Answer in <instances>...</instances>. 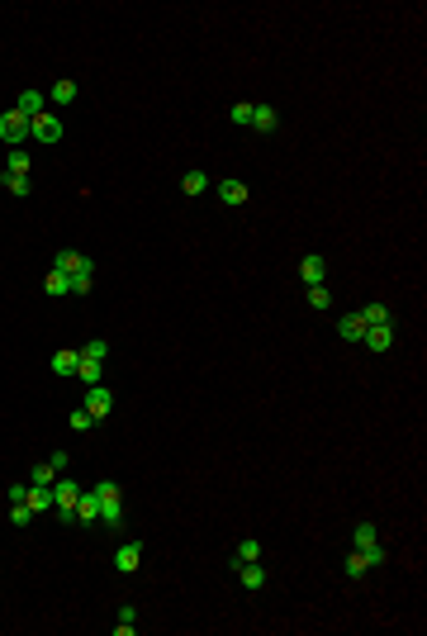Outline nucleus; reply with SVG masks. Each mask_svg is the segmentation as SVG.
<instances>
[{
    "label": "nucleus",
    "mask_w": 427,
    "mask_h": 636,
    "mask_svg": "<svg viewBox=\"0 0 427 636\" xmlns=\"http://www.w3.org/2000/svg\"><path fill=\"white\" fill-rule=\"evenodd\" d=\"M181 191H186L190 200H195V195H205L209 191V176L205 171H186V176H181Z\"/></svg>",
    "instance_id": "19"
},
{
    "label": "nucleus",
    "mask_w": 427,
    "mask_h": 636,
    "mask_svg": "<svg viewBox=\"0 0 427 636\" xmlns=\"http://www.w3.org/2000/svg\"><path fill=\"white\" fill-rule=\"evenodd\" d=\"M228 119H233L237 128H252V105H247V100H237V105H233V114H228Z\"/></svg>",
    "instance_id": "28"
},
{
    "label": "nucleus",
    "mask_w": 427,
    "mask_h": 636,
    "mask_svg": "<svg viewBox=\"0 0 427 636\" xmlns=\"http://www.w3.org/2000/svg\"><path fill=\"white\" fill-rule=\"evenodd\" d=\"M337 333H342V342H361V337H365V318H361V309H356V314H342V318H337Z\"/></svg>",
    "instance_id": "11"
},
{
    "label": "nucleus",
    "mask_w": 427,
    "mask_h": 636,
    "mask_svg": "<svg viewBox=\"0 0 427 636\" xmlns=\"http://www.w3.org/2000/svg\"><path fill=\"white\" fill-rule=\"evenodd\" d=\"M361 556H365V565H385V560H389V551H385L380 541H370V546H361Z\"/></svg>",
    "instance_id": "29"
},
{
    "label": "nucleus",
    "mask_w": 427,
    "mask_h": 636,
    "mask_svg": "<svg viewBox=\"0 0 427 636\" xmlns=\"http://www.w3.org/2000/svg\"><path fill=\"white\" fill-rule=\"evenodd\" d=\"M365 570H370V565H365V556H361V551H351V556H347V579H361Z\"/></svg>",
    "instance_id": "31"
},
{
    "label": "nucleus",
    "mask_w": 427,
    "mask_h": 636,
    "mask_svg": "<svg viewBox=\"0 0 427 636\" xmlns=\"http://www.w3.org/2000/svg\"><path fill=\"white\" fill-rule=\"evenodd\" d=\"M351 541H356V551H361V546H370V541H380V527H375V523H356V532H351Z\"/></svg>",
    "instance_id": "24"
},
{
    "label": "nucleus",
    "mask_w": 427,
    "mask_h": 636,
    "mask_svg": "<svg viewBox=\"0 0 427 636\" xmlns=\"http://www.w3.org/2000/svg\"><path fill=\"white\" fill-rule=\"evenodd\" d=\"M0 181H5V191H10V195H19V200H24V195L33 191V186H29V176H10V171H5Z\"/></svg>",
    "instance_id": "27"
},
{
    "label": "nucleus",
    "mask_w": 427,
    "mask_h": 636,
    "mask_svg": "<svg viewBox=\"0 0 427 636\" xmlns=\"http://www.w3.org/2000/svg\"><path fill=\"white\" fill-rule=\"evenodd\" d=\"M361 318H365V328H380V323H394V314H389L385 304H365V309H361Z\"/></svg>",
    "instance_id": "20"
},
{
    "label": "nucleus",
    "mask_w": 427,
    "mask_h": 636,
    "mask_svg": "<svg viewBox=\"0 0 427 636\" xmlns=\"http://www.w3.org/2000/svg\"><path fill=\"white\" fill-rule=\"evenodd\" d=\"M237 579H242V589H261V584H266L261 560H237Z\"/></svg>",
    "instance_id": "12"
},
{
    "label": "nucleus",
    "mask_w": 427,
    "mask_h": 636,
    "mask_svg": "<svg viewBox=\"0 0 427 636\" xmlns=\"http://www.w3.org/2000/svg\"><path fill=\"white\" fill-rule=\"evenodd\" d=\"M47 100H52V105H72V100H76V81H57V86L47 91Z\"/></svg>",
    "instance_id": "21"
},
{
    "label": "nucleus",
    "mask_w": 427,
    "mask_h": 636,
    "mask_svg": "<svg viewBox=\"0 0 427 636\" xmlns=\"http://www.w3.org/2000/svg\"><path fill=\"white\" fill-rule=\"evenodd\" d=\"M370 351H389L394 347V323H380V328H365V337H361Z\"/></svg>",
    "instance_id": "10"
},
{
    "label": "nucleus",
    "mask_w": 427,
    "mask_h": 636,
    "mask_svg": "<svg viewBox=\"0 0 427 636\" xmlns=\"http://www.w3.org/2000/svg\"><path fill=\"white\" fill-rule=\"evenodd\" d=\"M323 276H328V261H323L318 252H309L300 261V280H304V285H323Z\"/></svg>",
    "instance_id": "6"
},
{
    "label": "nucleus",
    "mask_w": 427,
    "mask_h": 636,
    "mask_svg": "<svg viewBox=\"0 0 427 636\" xmlns=\"http://www.w3.org/2000/svg\"><path fill=\"white\" fill-rule=\"evenodd\" d=\"M309 309H332V295H328V285H309Z\"/></svg>",
    "instance_id": "26"
},
{
    "label": "nucleus",
    "mask_w": 427,
    "mask_h": 636,
    "mask_svg": "<svg viewBox=\"0 0 427 636\" xmlns=\"http://www.w3.org/2000/svg\"><path fill=\"white\" fill-rule=\"evenodd\" d=\"M67 461H72L67 451H52V456H47V465H52V470H67Z\"/></svg>",
    "instance_id": "35"
},
{
    "label": "nucleus",
    "mask_w": 427,
    "mask_h": 636,
    "mask_svg": "<svg viewBox=\"0 0 427 636\" xmlns=\"http://www.w3.org/2000/svg\"><path fill=\"white\" fill-rule=\"evenodd\" d=\"M29 166H33V161H29V152H24V147H15V152H10V161H5V171H10V176H29Z\"/></svg>",
    "instance_id": "23"
},
{
    "label": "nucleus",
    "mask_w": 427,
    "mask_h": 636,
    "mask_svg": "<svg viewBox=\"0 0 427 636\" xmlns=\"http://www.w3.org/2000/svg\"><path fill=\"white\" fill-rule=\"evenodd\" d=\"M138 560H142V546H138V541H124V546L114 551V570L133 574V570H138Z\"/></svg>",
    "instance_id": "7"
},
{
    "label": "nucleus",
    "mask_w": 427,
    "mask_h": 636,
    "mask_svg": "<svg viewBox=\"0 0 427 636\" xmlns=\"http://www.w3.org/2000/svg\"><path fill=\"white\" fill-rule=\"evenodd\" d=\"M10 523H15V527H29V523H33V509H29V504H10Z\"/></svg>",
    "instance_id": "30"
},
{
    "label": "nucleus",
    "mask_w": 427,
    "mask_h": 636,
    "mask_svg": "<svg viewBox=\"0 0 427 636\" xmlns=\"http://www.w3.org/2000/svg\"><path fill=\"white\" fill-rule=\"evenodd\" d=\"M275 124H280V114L271 110V105H252V128L256 133H271Z\"/></svg>",
    "instance_id": "17"
},
{
    "label": "nucleus",
    "mask_w": 427,
    "mask_h": 636,
    "mask_svg": "<svg viewBox=\"0 0 427 636\" xmlns=\"http://www.w3.org/2000/svg\"><path fill=\"white\" fill-rule=\"evenodd\" d=\"M76 479H52V499H57V504H76Z\"/></svg>",
    "instance_id": "22"
},
{
    "label": "nucleus",
    "mask_w": 427,
    "mask_h": 636,
    "mask_svg": "<svg viewBox=\"0 0 427 636\" xmlns=\"http://www.w3.org/2000/svg\"><path fill=\"white\" fill-rule=\"evenodd\" d=\"M52 479H57L52 465H33V484H52Z\"/></svg>",
    "instance_id": "33"
},
{
    "label": "nucleus",
    "mask_w": 427,
    "mask_h": 636,
    "mask_svg": "<svg viewBox=\"0 0 427 636\" xmlns=\"http://www.w3.org/2000/svg\"><path fill=\"white\" fill-rule=\"evenodd\" d=\"M91 285H95L91 276H76V280H72V295H91Z\"/></svg>",
    "instance_id": "34"
},
{
    "label": "nucleus",
    "mask_w": 427,
    "mask_h": 636,
    "mask_svg": "<svg viewBox=\"0 0 427 636\" xmlns=\"http://www.w3.org/2000/svg\"><path fill=\"white\" fill-rule=\"evenodd\" d=\"M57 518H62V523H76V504H57Z\"/></svg>",
    "instance_id": "36"
},
{
    "label": "nucleus",
    "mask_w": 427,
    "mask_h": 636,
    "mask_svg": "<svg viewBox=\"0 0 427 636\" xmlns=\"http://www.w3.org/2000/svg\"><path fill=\"white\" fill-rule=\"evenodd\" d=\"M81 409H86V414H91L95 423H100V418H105V414L114 409V394L105 390V385H91V394H86V404H81Z\"/></svg>",
    "instance_id": "4"
},
{
    "label": "nucleus",
    "mask_w": 427,
    "mask_h": 636,
    "mask_svg": "<svg viewBox=\"0 0 427 636\" xmlns=\"http://www.w3.org/2000/svg\"><path fill=\"white\" fill-rule=\"evenodd\" d=\"M95 494H100V523H105V527H119V523H124V499H119V484L100 479V484H95Z\"/></svg>",
    "instance_id": "1"
},
{
    "label": "nucleus",
    "mask_w": 427,
    "mask_h": 636,
    "mask_svg": "<svg viewBox=\"0 0 427 636\" xmlns=\"http://www.w3.org/2000/svg\"><path fill=\"white\" fill-rule=\"evenodd\" d=\"M43 105H47L43 91H19V96H15V110L24 114V119H38V114H43Z\"/></svg>",
    "instance_id": "9"
},
{
    "label": "nucleus",
    "mask_w": 427,
    "mask_h": 636,
    "mask_svg": "<svg viewBox=\"0 0 427 636\" xmlns=\"http://www.w3.org/2000/svg\"><path fill=\"white\" fill-rule=\"evenodd\" d=\"M76 523H100V494L95 489L76 494Z\"/></svg>",
    "instance_id": "8"
},
{
    "label": "nucleus",
    "mask_w": 427,
    "mask_h": 636,
    "mask_svg": "<svg viewBox=\"0 0 427 636\" xmlns=\"http://www.w3.org/2000/svg\"><path fill=\"white\" fill-rule=\"evenodd\" d=\"M237 560H261V541L242 537V541H237ZM237 560H233V565H237Z\"/></svg>",
    "instance_id": "25"
},
{
    "label": "nucleus",
    "mask_w": 427,
    "mask_h": 636,
    "mask_svg": "<svg viewBox=\"0 0 427 636\" xmlns=\"http://www.w3.org/2000/svg\"><path fill=\"white\" fill-rule=\"evenodd\" d=\"M76 366H81V351L76 347L52 351V375H76Z\"/></svg>",
    "instance_id": "14"
},
{
    "label": "nucleus",
    "mask_w": 427,
    "mask_h": 636,
    "mask_svg": "<svg viewBox=\"0 0 427 636\" xmlns=\"http://www.w3.org/2000/svg\"><path fill=\"white\" fill-rule=\"evenodd\" d=\"M0 138H5L10 147H19L24 138H29V119H24L19 110H5L0 114Z\"/></svg>",
    "instance_id": "3"
},
{
    "label": "nucleus",
    "mask_w": 427,
    "mask_h": 636,
    "mask_svg": "<svg viewBox=\"0 0 427 636\" xmlns=\"http://www.w3.org/2000/svg\"><path fill=\"white\" fill-rule=\"evenodd\" d=\"M24 504H29L33 513H43V509H57V499H52V484H33V489L24 494Z\"/></svg>",
    "instance_id": "15"
},
{
    "label": "nucleus",
    "mask_w": 427,
    "mask_h": 636,
    "mask_svg": "<svg viewBox=\"0 0 427 636\" xmlns=\"http://www.w3.org/2000/svg\"><path fill=\"white\" fill-rule=\"evenodd\" d=\"M62 133H67V124L47 110L38 114V119H29V138H38V143H62Z\"/></svg>",
    "instance_id": "2"
},
{
    "label": "nucleus",
    "mask_w": 427,
    "mask_h": 636,
    "mask_svg": "<svg viewBox=\"0 0 427 636\" xmlns=\"http://www.w3.org/2000/svg\"><path fill=\"white\" fill-rule=\"evenodd\" d=\"M67 423H72V432H86V428L95 423V418L86 414V409H72V418H67Z\"/></svg>",
    "instance_id": "32"
},
{
    "label": "nucleus",
    "mask_w": 427,
    "mask_h": 636,
    "mask_svg": "<svg viewBox=\"0 0 427 636\" xmlns=\"http://www.w3.org/2000/svg\"><path fill=\"white\" fill-rule=\"evenodd\" d=\"M52 266H57V271H67V276L76 280V276H91V256H81V252H72V247H62Z\"/></svg>",
    "instance_id": "5"
},
{
    "label": "nucleus",
    "mask_w": 427,
    "mask_h": 636,
    "mask_svg": "<svg viewBox=\"0 0 427 636\" xmlns=\"http://www.w3.org/2000/svg\"><path fill=\"white\" fill-rule=\"evenodd\" d=\"M76 375L86 385H100V375H105V356H91V351H81V366H76Z\"/></svg>",
    "instance_id": "13"
},
{
    "label": "nucleus",
    "mask_w": 427,
    "mask_h": 636,
    "mask_svg": "<svg viewBox=\"0 0 427 636\" xmlns=\"http://www.w3.org/2000/svg\"><path fill=\"white\" fill-rule=\"evenodd\" d=\"M247 195H252V191H247L242 181H223V186H219V200H223V205H247Z\"/></svg>",
    "instance_id": "18"
},
{
    "label": "nucleus",
    "mask_w": 427,
    "mask_h": 636,
    "mask_svg": "<svg viewBox=\"0 0 427 636\" xmlns=\"http://www.w3.org/2000/svg\"><path fill=\"white\" fill-rule=\"evenodd\" d=\"M43 290L52 295V300H62V295H72V276L52 266V271H47V280H43Z\"/></svg>",
    "instance_id": "16"
}]
</instances>
